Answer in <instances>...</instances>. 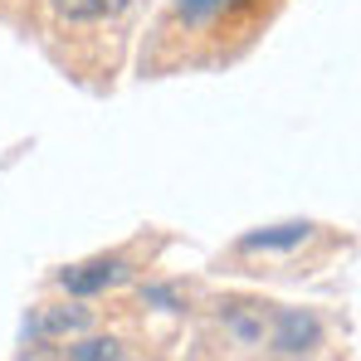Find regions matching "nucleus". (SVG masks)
Segmentation results:
<instances>
[{
  "instance_id": "obj_7",
  "label": "nucleus",
  "mask_w": 361,
  "mask_h": 361,
  "mask_svg": "<svg viewBox=\"0 0 361 361\" xmlns=\"http://www.w3.org/2000/svg\"><path fill=\"white\" fill-rule=\"evenodd\" d=\"M59 20H73V25H98V20H113L122 15L132 0H49Z\"/></svg>"
},
{
  "instance_id": "obj_9",
  "label": "nucleus",
  "mask_w": 361,
  "mask_h": 361,
  "mask_svg": "<svg viewBox=\"0 0 361 361\" xmlns=\"http://www.w3.org/2000/svg\"><path fill=\"white\" fill-rule=\"evenodd\" d=\"M142 302H152V307H161V312H185V302L171 283H142Z\"/></svg>"
},
{
  "instance_id": "obj_8",
  "label": "nucleus",
  "mask_w": 361,
  "mask_h": 361,
  "mask_svg": "<svg viewBox=\"0 0 361 361\" xmlns=\"http://www.w3.org/2000/svg\"><path fill=\"white\" fill-rule=\"evenodd\" d=\"M63 361H132V352L118 337H78V342H68Z\"/></svg>"
},
{
  "instance_id": "obj_1",
  "label": "nucleus",
  "mask_w": 361,
  "mask_h": 361,
  "mask_svg": "<svg viewBox=\"0 0 361 361\" xmlns=\"http://www.w3.org/2000/svg\"><path fill=\"white\" fill-rule=\"evenodd\" d=\"M132 279V264L122 259V254H98V259H83V264H68L59 274L63 293L68 298H98V293H108V288H118Z\"/></svg>"
},
{
  "instance_id": "obj_3",
  "label": "nucleus",
  "mask_w": 361,
  "mask_h": 361,
  "mask_svg": "<svg viewBox=\"0 0 361 361\" xmlns=\"http://www.w3.org/2000/svg\"><path fill=\"white\" fill-rule=\"evenodd\" d=\"M93 327V312L78 302H44L25 317V342H63V337H83Z\"/></svg>"
},
{
  "instance_id": "obj_2",
  "label": "nucleus",
  "mask_w": 361,
  "mask_h": 361,
  "mask_svg": "<svg viewBox=\"0 0 361 361\" xmlns=\"http://www.w3.org/2000/svg\"><path fill=\"white\" fill-rule=\"evenodd\" d=\"M322 342V322L307 307H274L269 312V347L279 357H307Z\"/></svg>"
},
{
  "instance_id": "obj_6",
  "label": "nucleus",
  "mask_w": 361,
  "mask_h": 361,
  "mask_svg": "<svg viewBox=\"0 0 361 361\" xmlns=\"http://www.w3.org/2000/svg\"><path fill=\"white\" fill-rule=\"evenodd\" d=\"M244 5H254V0H176L171 10H176V20L185 30H210V25L240 15Z\"/></svg>"
},
{
  "instance_id": "obj_4",
  "label": "nucleus",
  "mask_w": 361,
  "mask_h": 361,
  "mask_svg": "<svg viewBox=\"0 0 361 361\" xmlns=\"http://www.w3.org/2000/svg\"><path fill=\"white\" fill-rule=\"evenodd\" d=\"M307 240H312V225H307V220L264 225V230H249V235H240V254H288V249H302Z\"/></svg>"
},
{
  "instance_id": "obj_5",
  "label": "nucleus",
  "mask_w": 361,
  "mask_h": 361,
  "mask_svg": "<svg viewBox=\"0 0 361 361\" xmlns=\"http://www.w3.org/2000/svg\"><path fill=\"white\" fill-rule=\"evenodd\" d=\"M269 302H244V298H235V302H225L220 307V322H225V332L240 342V347H259L264 342V332H269Z\"/></svg>"
}]
</instances>
